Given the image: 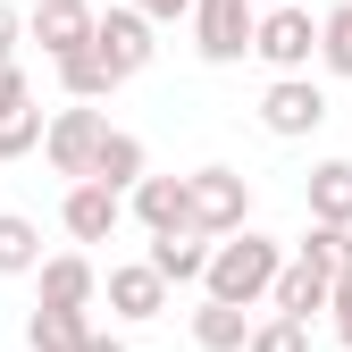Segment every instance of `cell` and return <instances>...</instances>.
Masks as SVG:
<instances>
[{"mask_svg":"<svg viewBox=\"0 0 352 352\" xmlns=\"http://www.w3.org/2000/svg\"><path fill=\"white\" fill-rule=\"evenodd\" d=\"M277 277H285V243L277 235H252V227H235V235H218L210 243V277H201V294H218V302H269L277 294Z\"/></svg>","mask_w":352,"mask_h":352,"instance_id":"cell-1","label":"cell"},{"mask_svg":"<svg viewBox=\"0 0 352 352\" xmlns=\"http://www.w3.org/2000/svg\"><path fill=\"white\" fill-rule=\"evenodd\" d=\"M252 59L269 76H311L319 59V17L302 9V0H269L260 9V34H252Z\"/></svg>","mask_w":352,"mask_h":352,"instance_id":"cell-2","label":"cell"},{"mask_svg":"<svg viewBox=\"0 0 352 352\" xmlns=\"http://www.w3.org/2000/svg\"><path fill=\"white\" fill-rule=\"evenodd\" d=\"M101 143H109V118H101V101H67V109L51 118V135H42V160H51L67 185H76V176H93Z\"/></svg>","mask_w":352,"mask_h":352,"instance_id":"cell-3","label":"cell"},{"mask_svg":"<svg viewBox=\"0 0 352 352\" xmlns=\"http://www.w3.org/2000/svg\"><path fill=\"white\" fill-rule=\"evenodd\" d=\"M260 34V0H193V51L210 67H235Z\"/></svg>","mask_w":352,"mask_h":352,"instance_id":"cell-4","label":"cell"},{"mask_svg":"<svg viewBox=\"0 0 352 352\" xmlns=\"http://www.w3.org/2000/svg\"><path fill=\"white\" fill-rule=\"evenodd\" d=\"M260 126H269L277 143H302L327 126V93L311 76H269V93H260Z\"/></svg>","mask_w":352,"mask_h":352,"instance_id":"cell-5","label":"cell"},{"mask_svg":"<svg viewBox=\"0 0 352 352\" xmlns=\"http://www.w3.org/2000/svg\"><path fill=\"white\" fill-rule=\"evenodd\" d=\"M185 185H193V227H201V235H235V227H252V185H243L235 168H193Z\"/></svg>","mask_w":352,"mask_h":352,"instance_id":"cell-6","label":"cell"},{"mask_svg":"<svg viewBox=\"0 0 352 352\" xmlns=\"http://www.w3.org/2000/svg\"><path fill=\"white\" fill-rule=\"evenodd\" d=\"M151 34H160V25L135 9V0H126V9H101V25H93V51H101L118 76H143V67L160 59V42H151Z\"/></svg>","mask_w":352,"mask_h":352,"instance_id":"cell-7","label":"cell"},{"mask_svg":"<svg viewBox=\"0 0 352 352\" xmlns=\"http://www.w3.org/2000/svg\"><path fill=\"white\" fill-rule=\"evenodd\" d=\"M42 135H51V118L34 109V84H25V67L9 59V67H0V160L42 151Z\"/></svg>","mask_w":352,"mask_h":352,"instance_id":"cell-8","label":"cell"},{"mask_svg":"<svg viewBox=\"0 0 352 352\" xmlns=\"http://www.w3.org/2000/svg\"><path fill=\"white\" fill-rule=\"evenodd\" d=\"M118 218H126V193L101 185V176H76L67 201H59V227H67L76 243H109V235H118Z\"/></svg>","mask_w":352,"mask_h":352,"instance_id":"cell-9","label":"cell"},{"mask_svg":"<svg viewBox=\"0 0 352 352\" xmlns=\"http://www.w3.org/2000/svg\"><path fill=\"white\" fill-rule=\"evenodd\" d=\"M327 294H336V269L319 252H285V277H277V294H269V311H285V319H319L327 311Z\"/></svg>","mask_w":352,"mask_h":352,"instance_id":"cell-10","label":"cell"},{"mask_svg":"<svg viewBox=\"0 0 352 352\" xmlns=\"http://www.w3.org/2000/svg\"><path fill=\"white\" fill-rule=\"evenodd\" d=\"M126 210L143 218V235H176V227H193V185L185 176H143L126 193Z\"/></svg>","mask_w":352,"mask_h":352,"instance_id":"cell-11","label":"cell"},{"mask_svg":"<svg viewBox=\"0 0 352 352\" xmlns=\"http://www.w3.org/2000/svg\"><path fill=\"white\" fill-rule=\"evenodd\" d=\"M101 294H109L118 319H160V311H168V277L151 269V252H143V260H118Z\"/></svg>","mask_w":352,"mask_h":352,"instance_id":"cell-12","label":"cell"},{"mask_svg":"<svg viewBox=\"0 0 352 352\" xmlns=\"http://www.w3.org/2000/svg\"><path fill=\"white\" fill-rule=\"evenodd\" d=\"M93 25H101V9H93V0H42L25 34H34L51 59H67V51H84V42H93Z\"/></svg>","mask_w":352,"mask_h":352,"instance_id":"cell-13","label":"cell"},{"mask_svg":"<svg viewBox=\"0 0 352 352\" xmlns=\"http://www.w3.org/2000/svg\"><path fill=\"white\" fill-rule=\"evenodd\" d=\"M34 277H42V302H59V311H93V302H101V269L84 252H51Z\"/></svg>","mask_w":352,"mask_h":352,"instance_id":"cell-14","label":"cell"},{"mask_svg":"<svg viewBox=\"0 0 352 352\" xmlns=\"http://www.w3.org/2000/svg\"><path fill=\"white\" fill-rule=\"evenodd\" d=\"M210 243H218V235H201V227L151 235V269H160L168 285H201V277H210Z\"/></svg>","mask_w":352,"mask_h":352,"instance_id":"cell-15","label":"cell"},{"mask_svg":"<svg viewBox=\"0 0 352 352\" xmlns=\"http://www.w3.org/2000/svg\"><path fill=\"white\" fill-rule=\"evenodd\" d=\"M84 336H93V311L34 302V319H25V352H84Z\"/></svg>","mask_w":352,"mask_h":352,"instance_id":"cell-16","label":"cell"},{"mask_svg":"<svg viewBox=\"0 0 352 352\" xmlns=\"http://www.w3.org/2000/svg\"><path fill=\"white\" fill-rule=\"evenodd\" d=\"M302 201H311V218H327V227H352V160H319L302 176Z\"/></svg>","mask_w":352,"mask_h":352,"instance_id":"cell-17","label":"cell"},{"mask_svg":"<svg viewBox=\"0 0 352 352\" xmlns=\"http://www.w3.org/2000/svg\"><path fill=\"white\" fill-rule=\"evenodd\" d=\"M193 344H201V352H243V344H252V311H243V302L201 294V311H193Z\"/></svg>","mask_w":352,"mask_h":352,"instance_id":"cell-18","label":"cell"},{"mask_svg":"<svg viewBox=\"0 0 352 352\" xmlns=\"http://www.w3.org/2000/svg\"><path fill=\"white\" fill-rule=\"evenodd\" d=\"M51 67H59V84H67V101H109L118 84H126V76L93 51V42H84V51H67V59H51Z\"/></svg>","mask_w":352,"mask_h":352,"instance_id":"cell-19","label":"cell"},{"mask_svg":"<svg viewBox=\"0 0 352 352\" xmlns=\"http://www.w3.org/2000/svg\"><path fill=\"white\" fill-rule=\"evenodd\" d=\"M42 269V227L25 210H0V277H34Z\"/></svg>","mask_w":352,"mask_h":352,"instance_id":"cell-20","label":"cell"},{"mask_svg":"<svg viewBox=\"0 0 352 352\" xmlns=\"http://www.w3.org/2000/svg\"><path fill=\"white\" fill-rule=\"evenodd\" d=\"M93 176H101V185H118V193H135V185H143V135H126V126H109V143H101Z\"/></svg>","mask_w":352,"mask_h":352,"instance_id":"cell-21","label":"cell"},{"mask_svg":"<svg viewBox=\"0 0 352 352\" xmlns=\"http://www.w3.org/2000/svg\"><path fill=\"white\" fill-rule=\"evenodd\" d=\"M319 67L352 84V0H336V9L319 17Z\"/></svg>","mask_w":352,"mask_h":352,"instance_id":"cell-22","label":"cell"},{"mask_svg":"<svg viewBox=\"0 0 352 352\" xmlns=\"http://www.w3.org/2000/svg\"><path fill=\"white\" fill-rule=\"evenodd\" d=\"M243 352H311V319H285V311H269L252 327V344Z\"/></svg>","mask_w":352,"mask_h":352,"instance_id":"cell-23","label":"cell"},{"mask_svg":"<svg viewBox=\"0 0 352 352\" xmlns=\"http://www.w3.org/2000/svg\"><path fill=\"white\" fill-rule=\"evenodd\" d=\"M327 319H336V336H344V352H352V269H344L336 294H327Z\"/></svg>","mask_w":352,"mask_h":352,"instance_id":"cell-24","label":"cell"},{"mask_svg":"<svg viewBox=\"0 0 352 352\" xmlns=\"http://www.w3.org/2000/svg\"><path fill=\"white\" fill-rule=\"evenodd\" d=\"M135 9H143L151 25H176V17H193V0H135Z\"/></svg>","mask_w":352,"mask_h":352,"instance_id":"cell-25","label":"cell"},{"mask_svg":"<svg viewBox=\"0 0 352 352\" xmlns=\"http://www.w3.org/2000/svg\"><path fill=\"white\" fill-rule=\"evenodd\" d=\"M17 59V0H0V67Z\"/></svg>","mask_w":352,"mask_h":352,"instance_id":"cell-26","label":"cell"},{"mask_svg":"<svg viewBox=\"0 0 352 352\" xmlns=\"http://www.w3.org/2000/svg\"><path fill=\"white\" fill-rule=\"evenodd\" d=\"M84 352H126V344H118V336H101V327H93V336H84Z\"/></svg>","mask_w":352,"mask_h":352,"instance_id":"cell-27","label":"cell"},{"mask_svg":"<svg viewBox=\"0 0 352 352\" xmlns=\"http://www.w3.org/2000/svg\"><path fill=\"white\" fill-rule=\"evenodd\" d=\"M17 9H42V0H17Z\"/></svg>","mask_w":352,"mask_h":352,"instance_id":"cell-28","label":"cell"},{"mask_svg":"<svg viewBox=\"0 0 352 352\" xmlns=\"http://www.w3.org/2000/svg\"><path fill=\"white\" fill-rule=\"evenodd\" d=\"M260 9H269V0H260Z\"/></svg>","mask_w":352,"mask_h":352,"instance_id":"cell-29","label":"cell"}]
</instances>
